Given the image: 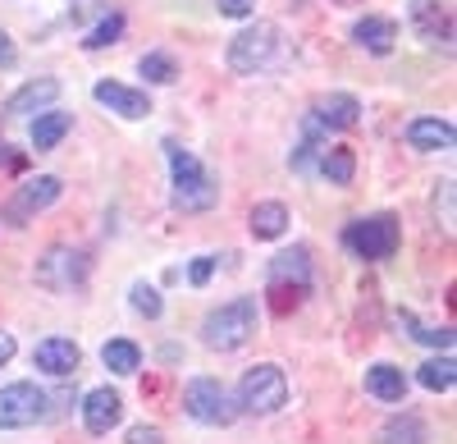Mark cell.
I'll list each match as a JSON object with an SVG mask.
<instances>
[{"instance_id": "1", "label": "cell", "mask_w": 457, "mask_h": 444, "mask_svg": "<svg viewBox=\"0 0 457 444\" xmlns=\"http://www.w3.org/2000/svg\"><path fill=\"white\" fill-rule=\"evenodd\" d=\"M165 156H170V174H174V206L179 211H211L220 202V183L211 179V170L183 152L179 142H165Z\"/></svg>"}, {"instance_id": "2", "label": "cell", "mask_w": 457, "mask_h": 444, "mask_svg": "<svg viewBox=\"0 0 457 444\" xmlns=\"http://www.w3.org/2000/svg\"><path fill=\"white\" fill-rule=\"evenodd\" d=\"M403 243V225L398 215L389 211H375V215H361L353 220L348 230H343V247H348L353 256H361V262H385V256H394Z\"/></svg>"}, {"instance_id": "3", "label": "cell", "mask_w": 457, "mask_h": 444, "mask_svg": "<svg viewBox=\"0 0 457 444\" xmlns=\"http://www.w3.org/2000/svg\"><path fill=\"white\" fill-rule=\"evenodd\" d=\"M256 321H261L256 298H234V303L215 307V312L202 321V339H206L211 348H220V353H234V348H243V344L256 335Z\"/></svg>"}, {"instance_id": "4", "label": "cell", "mask_w": 457, "mask_h": 444, "mask_svg": "<svg viewBox=\"0 0 457 444\" xmlns=\"http://www.w3.org/2000/svg\"><path fill=\"white\" fill-rule=\"evenodd\" d=\"M288 403V381L275 362H261L238 381V413H252V417H270Z\"/></svg>"}, {"instance_id": "5", "label": "cell", "mask_w": 457, "mask_h": 444, "mask_svg": "<svg viewBox=\"0 0 457 444\" xmlns=\"http://www.w3.org/2000/svg\"><path fill=\"white\" fill-rule=\"evenodd\" d=\"M279 51V28L275 23H247L234 42H228V69L234 73H261L275 64Z\"/></svg>"}, {"instance_id": "6", "label": "cell", "mask_w": 457, "mask_h": 444, "mask_svg": "<svg viewBox=\"0 0 457 444\" xmlns=\"http://www.w3.org/2000/svg\"><path fill=\"white\" fill-rule=\"evenodd\" d=\"M92 275V262H87V252L79 247H51L42 262H37V284L51 289V293H79Z\"/></svg>"}, {"instance_id": "7", "label": "cell", "mask_w": 457, "mask_h": 444, "mask_svg": "<svg viewBox=\"0 0 457 444\" xmlns=\"http://www.w3.org/2000/svg\"><path fill=\"white\" fill-rule=\"evenodd\" d=\"M183 408H187V417H197L206 426H228L238 417V398L228 394L220 381L197 376V381H187V390H183Z\"/></svg>"}, {"instance_id": "8", "label": "cell", "mask_w": 457, "mask_h": 444, "mask_svg": "<svg viewBox=\"0 0 457 444\" xmlns=\"http://www.w3.org/2000/svg\"><path fill=\"white\" fill-rule=\"evenodd\" d=\"M46 390H37L32 381H14L0 390V431H23V426H37L51 408H46Z\"/></svg>"}, {"instance_id": "9", "label": "cell", "mask_w": 457, "mask_h": 444, "mask_svg": "<svg viewBox=\"0 0 457 444\" xmlns=\"http://www.w3.org/2000/svg\"><path fill=\"white\" fill-rule=\"evenodd\" d=\"M357 120H361V101L353 92H329L312 105V115L302 120V133L316 138V142H329L334 129H353Z\"/></svg>"}, {"instance_id": "10", "label": "cell", "mask_w": 457, "mask_h": 444, "mask_svg": "<svg viewBox=\"0 0 457 444\" xmlns=\"http://www.w3.org/2000/svg\"><path fill=\"white\" fill-rule=\"evenodd\" d=\"M407 19H411V32L421 37L426 46L453 51V10H448V0H407Z\"/></svg>"}, {"instance_id": "11", "label": "cell", "mask_w": 457, "mask_h": 444, "mask_svg": "<svg viewBox=\"0 0 457 444\" xmlns=\"http://www.w3.org/2000/svg\"><path fill=\"white\" fill-rule=\"evenodd\" d=\"M55 197H60V179L55 174H37V179H28V183L14 188V197L5 206V220H10V225H28V220L37 211H46Z\"/></svg>"}, {"instance_id": "12", "label": "cell", "mask_w": 457, "mask_h": 444, "mask_svg": "<svg viewBox=\"0 0 457 444\" xmlns=\"http://www.w3.org/2000/svg\"><path fill=\"white\" fill-rule=\"evenodd\" d=\"M120 417H124V398L114 394L110 385H101V390H92L83 398V426L92 435H110L114 426H120Z\"/></svg>"}, {"instance_id": "13", "label": "cell", "mask_w": 457, "mask_h": 444, "mask_svg": "<svg viewBox=\"0 0 457 444\" xmlns=\"http://www.w3.org/2000/svg\"><path fill=\"white\" fill-rule=\"evenodd\" d=\"M92 96H96L101 105H110L114 115H124V120H146V115H151V101H146V92H137V88H129V83L101 79V83L92 88Z\"/></svg>"}, {"instance_id": "14", "label": "cell", "mask_w": 457, "mask_h": 444, "mask_svg": "<svg viewBox=\"0 0 457 444\" xmlns=\"http://www.w3.org/2000/svg\"><path fill=\"white\" fill-rule=\"evenodd\" d=\"M32 357H37V366H42L46 376H73L83 366V348L73 344V339H60V335L55 339H42Z\"/></svg>"}, {"instance_id": "15", "label": "cell", "mask_w": 457, "mask_h": 444, "mask_svg": "<svg viewBox=\"0 0 457 444\" xmlns=\"http://www.w3.org/2000/svg\"><path fill=\"white\" fill-rule=\"evenodd\" d=\"M353 42L361 51H370V55H389L394 42H398V23L385 19V14H366V19L353 23Z\"/></svg>"}, {"instance_id": "16", "label": "cell", "mask_w": 457, "mask_h": 444, "mask_svg": "<svg viewBox=\"0 0 457 444\" xmlns=\"http://www.w3.org/2000/svg\"><path fill=\"white\" fill-rule=\"evenodd\" d=\"M265 280L270 284H297V289H312V252L307 247H288L279 252L270 271H265Z\"/></svg>"}, {"instance_id": "17", "label": "cell", "mask_w": 457, "mask_h": 444, "mask_svg": "<svg viewBox=\"0 0 457 444\" xmlns=\"http://www.w3.org/2000/svg\"><path fill=\"white\" fill-rule=\"evenodd\" d=\"M366 394L379 398V403H403L407 398V376L394 362H375V366H366Z\"/></svg>"}, {"instance_id": "18", "label": "cell", "mask_w": 457, "mask_h": 444, "mask_svg": "<svg viewBox=\"0 0 457 444\" xmlns=\"http://www.w3.org/2000/svg\"><path fill=\"white\" fill-rule=\"evenodd\" d=\"M316 174L329 179L334 188H348L353 174H357V156H353V147H320V156H316Z\"/></svg>"}, {"instance_id": "19", "label": "cell", "mask_w": 457, "mask_h": 444, "mask_svg": "<svg viewBox=\"0 0 457 444\" xmlns=\"http://www.w3.org/2000/svg\"><path fill=\"white\" fill-rule=\"evenodd\" d=\"M407 142L416 147V152H448V147L457 142V133H453L448 120H411Z\"/></svg>"}, {"instance_id": "20", "label": "cell", "mask_w": 457, "mask_h": 444, "mask_svg": "<svg viewBox=\"0 0 457 444\" xmlns=\"http://www.w3.org/2000/svg\"><path fill=\"white\" fill-rule=\"evenodd\" d=\"M55 96H60V83H55V79H32V83H23V88L5 101V110H10V115H28V110H46Z\"/></svg>"}, {"instance_id": "21", "label": "cell", "mask_w": 457, "mask_h": 444, "mask_svg": "<svg viewBox=\"0 0 457 444\" xmlns=\"http://www.w3.org/2000/svg\"><path fill=\"white\" fill-rule=\"evenodd\" d=\"M247 230L256 239H284L288 230V206L284 202H256L252 215H247Z\"/></svg>"}, {"instance_id": "22", "label": "cell", "mask_w": 457, "mask_h": 444, "mask_svg": "<svg viewBox=\"0 0 457 444\" xmlns=\"http://www.w3.org/2000/svg\"><path fill=\"white\" fill-rule=\"evenodd\" d=\"M69 129H73V120L64 115V110H46V115L32 120V147H37V152H55Z\"/></svg>"}, {"instance_id": "23", "label": "cell", "mask_w": 457, "mask_h": 444, "mask_svg": "<svg viewBox=\"0 0 457 444\" xmlns=\"http://www.w3.org/2000/svg\"><path fill=\"white\" fill-rule=\"evenodd\" d=\"M101 362L110 366L114 376H133L137 366H142V348L129 344V339H110V344L101 348Z\"/></svg>"}, {"instance_id": "24", "label": "cell", "mask_w": 457, "mask_h": 444, "mask_svg": "<svg viewBox=\"0 0 457 444\" xmlns=\"http://www.w3.org/2000/svg\"><path fill=\"white\" fill-rule=\"evenodd\" d=\"M379 444H426V426H421V417L403 413V417L385 422V426H379Z\"/></svg>"}, {"instance_id": "25", "label": "cell", "mask_w": 457, "mask_h": 444, "mask_svg": "<svg viewBox=\"0 0 457 444\" xmlns=\"http://www.w3.org/2000/svg\"><path fill=\"white\" fill-rule=\"evenodd\" d=\"M421 381L426 390H435V394H448L453 385H457V362H453V353H444V357H430L426 366H421Z\"/></svg>"}, {"instance_id": "26", "label": "cell", "mask_w": 457, "mask_h": 444, "mask_svg": "<svg viewBox=\"0 0 457 444\" xmlns=\"http://www.w3.org/2000/svg\"><path fill=\"white\" fill-rule=\"evenodd\" d=\"M398 325L407 330V335H411L416 344H430V348L453 353V330H435V325H426V321H416L411 312H398Z\"/></svg>"}, {"instance_id": "27", "label": "cell", "mask_w": 457, "mask_h": 444, "mask_svg": "<svg viewBox=\"0 0 457 444\" xmlns=\"http://www.w3.org/2000/svg\"><path fill=\"white\" fill-rule=\"evenodd\" d=\"M114 42H124V14H105V19L83 37L87 51H105V46H114Z\"/></svg>"}, {"instance_id": "28", "label": "cell", "mask_w": 457, "mask_h": 444, "mask_svg": "<svg viewBox=\"0 0 457 444\" xmlns=\"http://www.w3.org/2000/svg\"><path fill=\"white\" fill-rule=\"evenodd\" d=\"M137 69H142V79H146V83H174V73H179V69H174V60H170L165 51L142 55V64H137Z\"/></svg>"}, {"instance_id": "29", "label": "cell", "mask_w": 457, "mask_h": 444, "mask_svg": "<svg viewBox=\"0 0 457 444\" xmlns=\"http://www.w3.org/2000/svg\"><path fill=\"white\" fill-rule=\"evenodd\" d=\"M265 293H270V312L275 316H288L302 303V293H307V289H297V284H265Z\"/></svg>"}, {"instance_id": "30", "label": "cell", "mask_w": 457, "mask_h": 444, "mask_svg": "<svg viewBox=\"0 0 457 444\" xmlns=\"http://www.w3.org/2000/svg\"><path fill=\"white\" fill-rule=\"evenodd\" d=\"M133 307L142 312V316H161V293L156 289H151V284H133Z\"/></svg>"}, {"instance_id": "31", "label": "cell", "mask_w": 457, "mask_h": 444, "mask_svg": "<svg viewBox=\"0 0 457 444\" xmlns=\"http://www.w3.org/2000/svg\"><path fill=\"white\" fill-rule=\"evenodd\" d=\"M435 211L444 215V230L453 234V179H444V188H439V197H435Z\"/></svg>"}, {"instance_id": "32", "label": "cell", "mask_w": 457, "mask_h": 444, "mask_svg": "<svg viewBox=\"0 0 457 444\" xmlns=\"http://www.w3.org/2000/svg\"><path fill=\"white\" fill-rule=\"evenodd\" d=\"M211 275H215V256H197V262H193V271H187V280H193L197 289H202Z\"/></svg>"}, {"instance_id": "33", "label": "cell", "mask_w": 457, "mask_h": 444, "mask_svg": "<svg viewBox=\"0 0 457 444\" xmlns=\"http://www.w3.org/2000/svg\"><path fill=\"white\" fill-rule=\"evenodd\" d=\"M256 10V0H220V14H228V19H247Z\"/></svg>"}, {"instance_id": "34", "label": "cell", "mask_w": 457, "mask_h": 444, "mask_svg": "<svg viewBox=\"0 0 457 444\" xmlns=\"http://www.w3.org/2000/svg\"><path fill=\"white\" fill-rule=\"evenodd\" d=\"M101 5H105V0H69V19H79V23H83V19H92Z\"/></svg>"}, {"instance_id": "35", "label": "cell", "mask_w": 457, "mask_h": 444, "mask_svg": "<svg viewBox=\"0 0 457 444\" xmlns=\"http://www.w3.org/2000/svg\"><path fill=\"white\" fill-rule=\"evenodd\" d=\"M129 444H165V435L156 426H133L129 431Z\"/></svg>"}, {"instance_id": "36", "label": "cell", "mask_w": 457, "mask_h": 444, "mask_svg": "<svg viewBox=\"0 0 457 444\" xmlns=\"http://www.w3.org/2000/svg\"><path fill=\"white\" fill-rule=\"evenodd\" d=\"M14 55H19V51H14V42H10V32H0V69H10Z\"/></svg>"}, {"instance_id": "37", "label": "cell", "mask_w": 457, "mask_h": 444, "mask_svg": "<svg viewBox=\"0 0 457 444\" xmlns=\"http://www.w3.org/2000/svg\"><path fill=\"white\" fill-rule=\"evenodd\" d=\"M14 348H19V344H14V335H10V330H0V366H5V362L14 357Z\"/></svg>"}, {"instance_id": "38", "label": "cell", "mask_w": 457, "mask_h": 444, "mask_svg": "<svg viewBox=\"0 0 457 444\" xmlns=\"http://www.w3.org/2000/svg\"><path fill=\"white\" fill-rule=\"evenodd\" d=\"M338 5H348V0H338Z\"/></svg>"}]
</instances>
